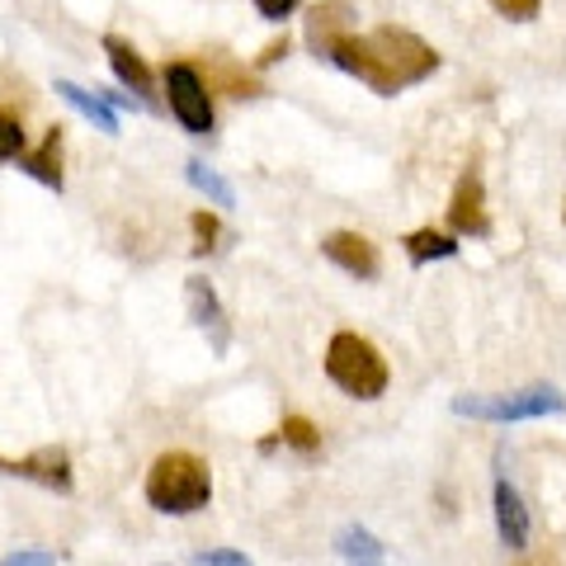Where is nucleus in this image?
Masks as SVG:
<instances>
[{"mask_svg":"<svg viewBox=\"0 0 566 566\" xmlns=\"http://www.w3.org/2000/svg\"><path fill=\"white\" fill-rule=\"evenodd\" d=\"M449 232L453 237H491V212H486V185L476 170H463L458 175V185L449 193Z\"/></svg>","mask_w":566,"mask_h":566,"instance_id":"obj_7","label":"nucleus"},{"mask_svg":"<svg viewBox=\"0 0 566 566\" xmlns=\"http://www.w3.org/2000/svg\"><path fill=\"white\" fill-rule=\"evenodd\" d=\"M62 553H52V547H14V553L0 557V566H57Z\"/></svg>","mask_w":566,"mask_h":566,"instance_id":"obj_22","label":"nucleus"},{"mask_svg":"<svg viewBox=\"0 0 566 566\" xmlns=\"http://www.w3.org/2000/svg\"><path fill=\"white\" fill-rule=\"evenodd\" d=\"M283 57H289V39H274V43L264 48L251 66H255V71H264V66H274V62H283Z\"/></svg>","mask_w":566,"mask_h":566,"instance_id":"obj_25","label":"nucleus"},{"mask_svg":"<svg viewBox=\"0 0 566 566\" xmlns=\"http://www.w3.org/2000/svg\"><path fill=\"white\" fill-rule=\"evenodd\" d=\"M562 222H566V208H562Z\"/></svg>","mask_w":566,"mask_h":566,"instance_id":"obj_26","label":"nucleus"},{"mask_svg":"<svg viewBox=\"0 0 566 566\" xmlns=\"http://www.w3.org/2000/svg\"><path fill=\"white\" fill-rule=\"evenodd\" d=\"M322 255L335 264V270H345L349 279H378L382 274V255H378V245L368 241L364 232H331L322 237Z\"/></svg>","mask_w":566,"mask_h":566,"instance_id":"obj_9","label":"nucleus"},{"mask_svg":"<svg viewBox=\"0 0 566 566\" xmlns=\"http://www.w3.org/2000/svg\"><path fill=\"white\" fill-rule=\"evenodd\" d=\"M62 142H66V128H62V123H52V128L43 133L39 147H29L14 166H20L29 180H39L43 189L62 193V189H66V175H62Z\"/></svg>","mask_w":566,"mask_h":566,"instance_id":"obj_11","label":"nucleus"},{"mask_svg":"<svg viewBox=\"0 0 566 566\" xmlns=\"http://www.w3.org/2000/svg\"><path fill=\"white\" fill-rule=\"evenodd\" d=\"M185 180H189L193 189H199L212 208H237V189L227 185L222 175L212 170L208 161H199V156H189V161H185Z\"/></svg>","mask_w":566,"mask_h":566,"instance_id":"obj_17","label":"nucleus"},{"mask_svg":"<svg viewBox=\"0 0 566 566\" xmlns=\"http://www.w3.org/2000/svg\"><path fill=\"white\" fill-rule=\"evenodd\" d=\"M0 476H20V482H33V486L57 491V495H71V486H76L71 453L62 444H43L24 458H0Z\"/></svg>","mask_w":566,"mask_h":566,"instance_id":"obj_6","label":"nucleus"},{"mask_svg":"<svg viewBox=\"0 0 566 566\" xmlns=\"http://www.w3.org/2000/svg\"><path fill=\"white\" fill-rule=\"evenodd\" d=\"M322 57L331 66H340L345 76L364 81L374 95L392 99L401 91H411V85L430 81L439 71V52L420 39L411 29H397V24H382L374 33H340V39H331Z\"/></svg>","mask_w":566,"mask_h":566,"instance_id":"obj_1","label":"nucleus"},{"mask_svg":"<svg viewBox=\"0 0 566 566\" xmlns=\"http://www.w3.org/2000/svg\"><path fill=\"white\" fill-rule=\"evenodd\" d=\"M29 151V133H24V114L0 104V166H14Z\"/></svg>","mask_w":566,"mask_h":566,"instance_id":"obj_18","label":"nucleus"},{"mask_svg":"<svg viewBox=\"0 0 566 566\" xmlns=\"http://www.w3.org/2000/svg\"><path fill=\"white\" fill-rule=\"evenodd\" d=\"M251 6H255V14H260V20L283 24V20H289V14L297 10V6H303V0H251Z\"/></svg>","mask_w":566,"mask_h":566,"instance_id":"obj_24","label":"nucleus"},{"mask_svg":"<svg viewBox=\"0 0 566 566\" xmlns=\"http://www.w3.org/2000/svg\"><path fill=\"white\" fill-rule=\"evenodd\" d=\"M354 20H359V10H354L349 0H322V6H312V10H307L303 39H307V48L316 52V57H322L326 43H331V39H340V33H349Z\"/></svg>","mask_w":566,"mask_h":566,"instance_id":"obj_13","label":"nucleus"},{"mask_svg":"<svg viewBox=\"0 0 566 566\" xmlns=\"http://www.w3.org/2000/svg\"><path fill=\"white\" fill-rule=\"evenodd\" d=\"M274 434H279L283 449H297V453H316V449H322V430H316L307 416H283V424Z\"/></svg>","mask_w":566,"mask_h":566,"instance_id":"obj_19","label":"nucleus"},{"mask_svg":"<svg viewBox=\"0 0 566 566\" xmlns=\"http://www.w3.org/2000/svg\"><path fill=\"white\" fill-rule=\"evenodd\" d=\"M326 378L340 387L354 401H378L392 382V368H387L382 349L359 331H335L326 345Z\"/></svg>","mask_w":566,"mask_h":566,"instance_id":"obj_3","label":"nucleus"},{"mask_svg":"<svg viewBox=\"0 0 566 566\" xmlns=\"http://www.w3.org/2000/svg\"><path fill=\"white\" fill-rule=\"evenodd\" d=\"M491 10L510 24H534L543 14V0H491Z\"/></svg>","mask_w":566,"mask_h":566,"instance_id":"obj_21","label":"nucleus"},{"mask_svg":"<svg viewBox=\"0 0 566 566\" xmlns=\"http://www.w3.org/2000/svg\"><path fill=\"white\" fill-rule=\"evenodd\" d=\"M401 251L406 260L416 264V270H424V264H434V260H453L463 245H458L453 232H434V227H416V232H406L401 237Z\"/></svg>","mask_w":566,"mask_h":566,"instance_id":"obj_16","label":"nucleus"},{"mask_svg":"<svg viewBox=\"0 0 566 566\" xmlns=\"http://www.w3.org/2000/svg\"><path fill=\"white\" fill-rule=\"evenodd\" d=\"M57 95H62L85 123H95L104 137H118V114L109 109V104H104L99 91H85V85H76V81H66V76H62V81H57Z\"/></svg>","mask_w":566,"mask_h":566,"instance_id":"obj_15","label":"nucleus"},{"mask_svg":"<svg viewBox=\"0 0 566 566\" xmlns=\"http://www.w3.org/2000/svg\"><path fill=\"white\" fill-rule=\"evenodd\" d=\"M335 553H340L345 566H387V547L374 528L364 524H340L335 528Z\"/></svg>","mask_w":566,"mask_h":566,"instance_id":"obj_14","label":"nucleus"},{"mask_svg":"<svg viewBox=\"0 0 566 566\" xmlns=\"http://www.w3.org/2000/svg\"><path fill=\"white\" fill-rule=\"evenodd\" d=\"M185 303H189V322L208 335L212 349L227 354V345H232V331H227V307H222L218 289H212L208 279L193 274V279H185Z\"/></svg>","mask_w":566,"mask_h":566,"instance_id":"obj_10","label":"nucleus"},{"mask_svg":"<svg viewBox=\"0 0 566 566\" xmlns=\"http://www.w3.org/2000/svg\"><path fill=\"white\" fill-rule=\"evenodd\" d=\"M142 495H147V505L156 515L189 520V515H199V510L212 505V468L199 453L170 449L147 468V476H142Z\"/></svg>","mask_w":566,"mask_h":566,"instance_id":"obj_2","label":"nucleus"},{"mask_svg":"<svg viewBox=\"0 0 566 566\" xmlns=\"http://www.w3.org/2000/svg\"><path fill=\"white\" fill-rule=\"evenodd\" d=\"M161 91H166V104H170V118L180 123L189 137H208L212 128H218L212 91H208V81L199 76V66L193 62H166Z\"/></svg>","mask_w":566,"mask_h":566,"instance_id":"obj_5","label":"nucleus"},{"mask_svg":"<svg viewBox=\"0 0 566 566\" xmlns=\"http://www.w3.org/2000/svg\"><path fill=\"white\" fill-rule=\"evenodd\" d=\"M99 48H104V62H109V71H114V81L128 91L142 109L151 104V95H156V76H151V66H147V57L123 39V33H104L99 39Z\"/></svg>","mask_w":566,"mask_h":566,"instance_id":"obj_8","label":"nucleus"},{"mask_svg":"<svg viewBox=\"0 0 566 566\" xmlns=\"http://www.w3.org/2000/svg\"><path fill=\"white\" fill-rule=\"evenodd\" d=\"M189 232H193V255H208V251H218V237H222V222H218V212H189Z\"/></svg>","mask_w":566,"mask_h":566,"instance_id":"obj_20","label":"nucleus"},{"mask_svg":"<svg viewBox=\"0 0 566 566\" xmlns=\"http://www.w3.org/2000/svg\"><path fill=\"white\" fill-rule=\"evenodd\" d=\"M491 505H495V534H501V543L515 547V553H524V547H528V510H524V495L510 486L505 476H495Z\"/></svg>","mask_w":566,"mask_h":566,"instance_id":"obj_12","label":"nucleus"},{"mask_svg":"<svg viewBox=\"0 0 566 566\" xmlns=\"http://www.w3.org/2000/svg\"><path fill=\"white\" fill-rule=\"evenodd\" d=\"M566 397L553 382H534L520 392H472V397H453V416L468 420H486V424H515V420H543V416H562Z\"/></svg>","mask_w":566,"mask_h":566,"instance_id":"obj_4","label":"nucleus"},{"mask_svg":"<svg viewBox=\"0 0 566 566\" xmlns=\"http://www.w3.org/2000/svg\"><path fill=\"white\" fill-rule=\"evenodd\" d=\"M189 566H255L245 553H237V547H203V553H193Z\"/></svg>","mask_w":566,"mask_h":566,"instance_id":"obj_23","label":"nucleus"}]
</instances>
